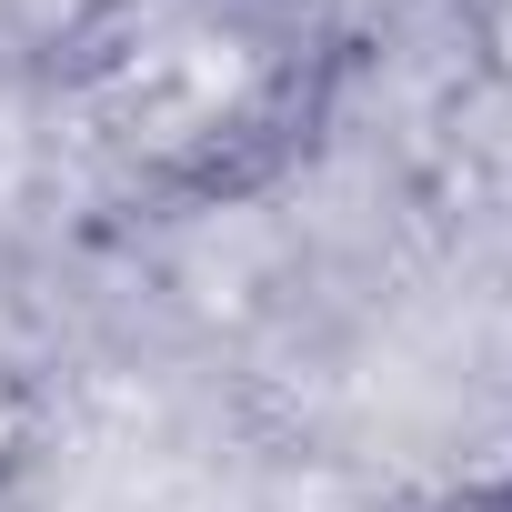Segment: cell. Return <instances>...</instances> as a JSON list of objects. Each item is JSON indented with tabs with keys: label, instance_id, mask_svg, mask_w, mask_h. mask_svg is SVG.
<instances>
[{
	"label": "cell",
	"instance_id": "cell-1",
	"mask_svg": "<svg viewBox=\"0 0 512 512\" xmlns=\"http://www.w3.org/2000/svg\"><path fill=\"white\" fill-rule=\"evenodd\" d=\"M342 91L332 0H81L51 41L61 151L141 211H211L312 151Z\"/></svg>",
	"mask_w": 512,
	"mask_h": 512
},
{
	"label": "cell",
	"instance_id": "cell-3",
	"mask_svg": "<svg viewBox=\"0 0 512 512\" xmlns=\"http://www.w3.org/2000/svg\"><path fill=\"white\" fill-rule=\"evenodd\" d=\"M502 502H512V492H502Z\"/></svg>",
	"mask_w": 512,
	"mask_h": 512
},
{
	"label": "cell",
	"instance_id": "cell-2",
	"mask_svg": "<svg viewBox=\"0 0 512 512\" xmlns=\"http://www.w3.org/2000/svg\"><path fill=\"white\" fill-rule=\"evenodd\" d=\"M462 512H512V502H502V492H492V502H462Z\"/></svg>",
	"mask_w": 512,
	"mask_h": 512
}]
</instances>
